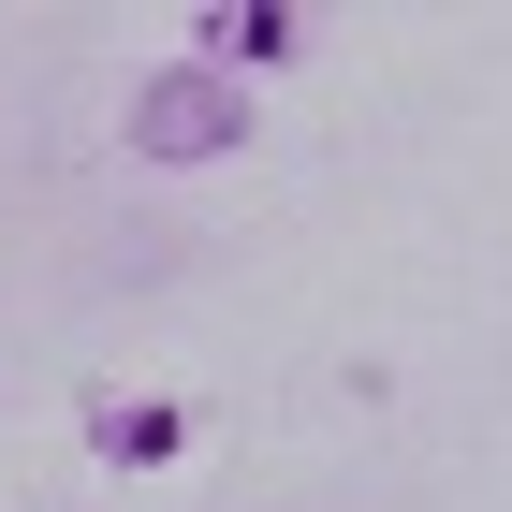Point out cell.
I'll list each match as a JSON object with an SVG mask.
<instances>
[{"label": "cell", "instance_id": "obj_1", "mask_svg": "<svg viewBox=\"0 0 512 512\" xmlns=\"http://www.w3.org/2000/svg\"><path fill=\"white\" fill-rule=\"evenodd\" d=\"M235 132H249V88L235 74H147L132 88V147L147 161H220Z\"/></svg>", "mask_w": 512, "mask_h": 512}, {"label": "cell", "instance_id": "obj_2", "mask_svg": "<svg viewBox=\"0 0 512 512\" xmlns=\"http://www.w3.org/2000/svg\"><path fill=\"white\" fill-rule=\"evenodd\" d=\"M88 454H103V469H176V454H191V410H176V395H103V410H88Z\"/></svg>", "mask_w": 512, "mask_h": 512}, {"label": "cell", "instance_id": "obj_3", "mask_svg": "<svg viewBox=\"0 0 512 512\" xmlns=\"http://www.w3.org/2000/svg\"><path fill=\"white\" fill-rule=\"evenodd\" d=\"M293 44H308L293 0H220V15H205V59H293Z\"/></svg>", "mask_w": 512, "mask_h": 512}]
</instances>
